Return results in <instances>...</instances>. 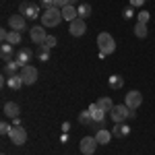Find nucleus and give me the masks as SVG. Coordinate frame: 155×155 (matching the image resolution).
Segmentation results:
<instances>
[{
    "instance_id": "obj_6",
    "label": "nucleus",
    "mask_w": 155,
    "mask_h": 155,
    "mask_svg": "<svg viewBox=\"0 0 155 155\" xmlns=\"http://www.w3.org/2000/svg\"><path fill=\"white\" fill-rule=\"evenodd\" d=\"M8 139H11V143H12V145L21 147V145L27 143V130H25L23 126H12L11 132H8Z\"/></svg>"
},
{
    "instance_id": "obj_5",
    "label": "nucleus",
    "mask_w": 155,
    "mask_h": 155,
    "mask_svg": "<svg viewBox=\"0 0 155 155\" xmlns=\"http://www.w3.org/2000/svg\"><path fill=\"white\" fill-rule=\"evenodd\" d=\"M128 112H130V107L126 106V104H118V106L112 107V112H110V118L114 124H118V122H124V120L128 118Z\"/></svg>"
},
{
    "instance_id": "obj_12",
    "label": "nucleus",
    "mask_w": 155,
    "mask_h": 155,
    "mask_svg": "<svg viewBox=\"0 0 155 155\" xmlns=\"http://www.w3.org/2000/svg\"><path fill=\"white\" fill-rule=\"evenodd\" d=\"M31 58H33V50H31V48L23 46V48L17 50V56H15V60H17V64H19L21 68H23V66H27Z\"/></svg>"
},
{
    "instance_id": "obj_19",
    "label": "nucleus",
    "mask_w": 155,
    "mask_h": 155,
    "mask_svg": "<svg viewBox=\"0 0 155 155\" xmlns=\"http://www.w3.org/2000/svg\"><path fill=\"white\" fill-rule=\"evenodd\" d=\"M19 71H21V66L17 64V60H11V62H4V68H2V72H4V77H12V74H19Z\"/></svg>"
},
{
    "instance_id": "obj_21",
    "label": "nucleus",
    "mask_w": 155,
    "mask_h": 155,
    "mask_svg": "<svg viewBox=\"0 0 155 155\" xmlns=\"http://www.w3.org/2000/svg\"><path fill=\"white\" fill-rule=\"evenodd\" d=\"M77 11H79V19H87V17H91V4L89 2H79V6H77Z\"/></svg>"
},
{
    "instance_id": "obj_23",
    "label": "nucleus",
    "mask_w": 155,
    "mask_h": 155,
    "mask_svg": "<svg viewBox=\"0 0 155 155\" xmlns=\"http://www.w3.org/2000/svg\"><path fill=\"white\" fill-rule=\"evenodd\" d=\"M21 39H23V33H19V31H8V37H6V41L12 44V46H19L21 44Z\"/></svg>"
},
{
    "instance_id": "obj_37",
    "label": "nucleus",
    "mask_w": 155,
    "mask_h": 155,
    "mask_svg": "<svg viewBox=\"0 0 155 155\" xmlns=\"http://www.w3.org/2000/svg\"><path fill=\"white\" fill-rule=\"evenodd\" d=\"M12 126H21V118H12Z\"/></svg>"
},
{
    "instance_id": "obj_34",
    "label": "nucleus",
    "mask_w": 155,
    "mask_h": 155,
    "mask_svg": "<svg viewBox=\"0 0 155 155\" xmlns=\"http://www.w3.org/2000/svg\"><path fill=\"white\" fill-rule=\"evenodd\" d=\"M6 37H8V29H2V31H0V39L6 41Z\"/></svg>"
},
{
    "instance_id": "obj_7",
    "label": "nucleus",
    "mask_w": 155,
    "mask_h": 155,
    "mask_svg": "<svg viewBox=\"0 0 155 155\" xmlns=\"http://www.w3.org/2000/svg\"><path fill=\"white\" fill-rule=\"evenodd\" d=\"M8 27H11L12 31H19V33H23V31H27V19H25L21 12H17V15H11V17H8Z\"/></svg>"
},
{
    "instance_id": "obj_16",
    "label": "nucleus",
    "mask_w": 155,
    "mask_h": 155,
    "mask_svg": "<svg viewBox=\"0 0 155 155\" xmlns=\"http://www.w3.org/2000/svg\"><path fill=\"white\" fill-rule=\"evenodd\" d=\"M4 116H6V118H19V116H21V107H19V104L6 101V104H4Z\"/></svg>"
},
{
    "instance_id": "obj_24",
    "label": "nucleus",
    "mask_w": 155,
    "mask_h": 155,
    "mask_svg": "<svg viewBox=\"0 0 155 155\" xmlns=\"http://www.w3.org/2000/svg\"><path fill=\"white\" fill-rule=\"evenodd\" d=\"M107 83H110V87H112V89H122V87H124V79H122L120 74H112Z\"/></svg>"
},
{
    "instance_id": "obj_8",
    "label": "nucleus",
    "mask_w": 155,
    "mask_h": 155,
    "mask_svg": "<svg viewBox=\"0 0 155 155\" xmlns=\"http://www.w3.org/2000/svg\"><path fill=\"white\" fill-rule=\"evenodd\" d=\"M97 139L95 137H83L81 139V143H79V149H81V153L83 155H93L97 149Z\"/></svg>"
},
{
    "instance_id": "obj_1",
    "label": "nucleus",
    "mask_w": 155,
    "mask_h": 155,
    "mask_svg": "<svg viewBox=\"0 0 155 155\" xmlns=\"http://www.w3.org/2000/svg\"><path fill=\"white\" fill-rule=\"evenodd\" d=\"M62 21H64V19H62V8L52 6V8H44V12H41V25L48 27V29L58 27Z\"/></svg>"
},
{
    "instance_id": "obj_31",
    "label": "nucleus",
    "mask_w": 155,
    "mask_h": 155,
    "mask_svg": "<svg viewBox=\"0 0 155 155\" xmlns=\"http://www.w3.org/2000/svg\"><path fill=\"white\" fill-rule=\"evenodd\" d=\"M68 4H71V0H56V2H54L56 8H64V6H68Z\"/></svg>"
},
{
    "instance_id": "obj_29",
    "label": "nucleus",
    "mask_w": 155,
    "mask_h": 155,
    "mask_svg": "<svg viewBox=\"0 0 155 155\" xmlns=\"http://www.w3.org/2000/svg\"><path fill=\"white\" fill-rule=\"evenodd\" d=\"M56 44H58V39H56L54 35H48V37H46V44H44V46L52 50V48H56Z\"/></svg>"
},
{
    "instance_id": "obj_30",
    "label": "nucleus",
    "mask_w": 155,
    "mask_h": 155,
    "mask_svg": "<svg viewBox=\"0 0 155 155\" xmlns=\"http://www.w3.org/2000/svg\"><path fill=\"white\" fill-rule=\"evenodd\" d=\"M122 17H124L126 21H128V19H132V17H134V11H132V6H126V8L122 11Z\"/></svg>"
},
{
    "instance_id": "obj_27",
    "label": "nucleus",
    "mask_w": 155,
    "mask_h": 155,
    "mask_svg": "<svg viewBox=\"0 0 155 155\" xmlns=\"http://www.w3.org/2000/svg\"><path fill=\"white\" fill-rule=\"evenodd\" d=\"M149 19H151V15L147 11H141V12H137V23H149Z\"/></svg>"
},
{
    "instance_id": "obj_18",
    "label": "nucleus",
    "mask_w": 155,
    "mask_h": 155,
    "mask_svg": "<svg viewBox=\"0 0 155 155\" xmlns=\"http://www.w3.org/2000/svg\"><path fill=\"white\" fill-rule=\"evenodd\" d=\"M6 79V87H11L12 91H17V89H21L23 87V79H21V74H12V77H4Z\"/></svg>"
},
{
    "instance_id": "obj_4",
    "label": "nucleus",
    "mask_w": 155,
    "mask_h": 155,
    "mask_svg": "<svg viewBox=\"0 0 155 155\" xmlns=\"http://www.w3.org/2000/svg\"><path fill=\"white\" fill-rule=\"evenodd\" d=\"M46 27L44 25H35V27H31L29 29V39H31V44H35V46H44L46 44Z\"/></svg>"
},
{
    "instance_id": "obj_38",
    "label": "nucleus",
    "mask_w": 155,
    "mask_h": 155,
    "mask_svg": "<svg viewBox=\"0 0 155 155\" xmlns=\"http://www.w3.org/2000/svg\"><path fill=\"white\" fill-rule=\"evenodd\" d=\"M79 2H87V0H79Z\"/></svg>"
},
{
    "instance_id": "obj_36",
    "label": "nucleus",
    "mask_w": 155,
    "mask_h": 155,
    "mask_svg": "<svg viewBox=\"0 0 155 155\" xmlns=\"http://www.w3.org/2000/svg\"><path fill=\"white\" fill-rule=\"evenodd\" d=\"M60 141L66 143V141H68V132H62V134H60Z\"/></svg>"
},
{
    "instance_id": "obj_25",
    "label": "nucleus",
    "mask_w": 155,
    "mask_h": 155,
    "mask_svg": "<svg viewBox=\"0 0 155 155\" xmlns=\"http://www.w3.org/2000/svg\"><path fill=\"white\" fill-rule=\"evenodd\" d=\"M147 33H149V29H147V25H145V23H137V25H134V35L139 37V39H145Z\"/></svg>"
},
{
    "instance_id": "obj_3",
    "label": "nucleus",
    "mask_w": 155,
    "mask_h": 155,
    "mask_svg": "<svg viewBox=\"0 0 155 155\" xmlns=\"http://www.w3.org/2000/svg\"><path fill=\"white\" fill-rule=\"evenodd\" d=\"M97 48L101 54H114L116 52V39L112 37V33H107V31H101L99 35H97Z\"/></svg>"
},
{
    "instance_id": "obj_9",
    "label": "nucleus",
    "mask_w": 155,
    "mask_h": 155,
    "mask_svg": "<svg viewBox=\"0 0 155 155\" xmlns=\"http://www.w3.org/2000/svg\"><path fill=\"white\" fill-rule=\"evenodd\" d=\"M19 74H21V79H23L25 85H33L37 81V68L35 66H31V64H27V66H23L21 71H19Z\"/></svg>"
},
{
    "instance_id": "obj_17",
    "label": "nucleus",
    "mask_w": 155,
    "mask_h": 155,
    "mask_svg": "<svg viewBox=\"0 0 155 155\" xmlns=\"http://www.w3.org/2000/svg\"><path fill=\"white\" fill-rule=\"evenodd\" d=\"M62 19L64 21H74V19H79V11H77V6L74 4H68V6H64L62 8Z\"/></svg>"
},
{
    "instance_id": "obj_22",
    "label": "nucleus",
    "mask_w": 155,
    "mask_h": 155,
    "mask_svg": "<svg viewBox=\"0 0 155 155\" xmlns=\"http://www.w3.org/2000/svg\"><path fill=\"white\" fill-rule=\"evenodd\" d=\"M95 104L101 107L104 112H107V114H110V112H112V107H114V104H112V99H110V97H99Z\"/></svg>"
},
{
    "instance_id": "obj_39",
    "label": "nucleus",
    "mask_w": 155,
    "mask_h": 155,
    "mask_svg": "<svg viewBox=\"0 0 155 155\" xmlns=\"http://www.w3.org/2000/svg\"><path fill=\"white\" fill-rule=\"evenodd\" d=\"M2 155H6V153H2Z\"/></svg>"
},
{
    "instance_id": "obj_26",
    "label": "nucleus",
    "mask_w": 155,
    "mask_h": 155,
    "mask_svg": "<svg viewBox=\"0 0 155 155\" xmlns=\"http://www.w3.org/2000/svg\"><path fill=\"white\" fill-rule=\"evenodd\" d=\"M37 58L41 60V62H48L50 60V48H46V46H37Z\"/></svg>"
},
{
    "instance_id": "obj_10",
    "label": "nucleus",
    "mask_w": 155,
    "mask_h": 155,
    "mask_svg": "<svg viewBox=\"0 0 155 155\" xmlns=\"http://www.w3.org/2000/svg\"><path fill=\"white\" fill-rule=\"evenodd\" d=\"M68 33L72 37H83L87 33V25H85V19H74L68 23Z\"/></svg>"
},
{
    "instance_id": "obj_13",
    "label": "nucleus",
    "mask_w": 155,
    "mask_h": 155,
    "mask_svg": "<svg viewBox=\"0 0 155 155\" xmlns=\"http://www.w3.org/2000/svg\"><path fill=\"white\" fill-rule=\"evenodd\" d=\"M15 56H17V52L12 48V44L2 41V46H0V58H2V62H11V60H15Z\"/></svg>"
},
{
    "instance_id": "obj_14",
    "label": "nucleus",
    "mask_w": 155,
    "mask_h": 155,
    "mask_svg": "<svg viewBox=\"0 0 155 155\" xmlns=\"http://www.w3.org/2000/svg\"><path fill=\"white\" fill-rule=\"evenodd\" d=\"M128 134H130V126H128L126 122H118V124L112 126V137H114V139H124V137H128Z\"/></svg>"
},
{
    "instance_id": "obj_11",
    "label": "nucleus",
    "mask_w": 155,
    "mask_h": 155,
    "mask_svg": "<svg viewBox=\"0 0 155 155\" xmlns=\"http://www.w3.org/2000/svg\"><path fill=\"white\" fill-rule=\"evenodd\" d=\"M124 104L130 107V110H137V107H141V104H143V95H141V91H137V89L128 91V93L124 95Z\"/></svg>"
},
{
    "instance_id": "obj_20",
    "label": "nucleus",
    "mask_w": 155,
    "mask_h": 155,
    "mask_svg": "<svg viewBox=\"0 0 155 155\" xmlns=\"http://www.w3.org/2000/svg\"><path fill=\"white\" fill-rule=\"evenodd\" d=\"M95 139L99 145H107L110 141H112V130H107V128H99V130L95 132Z\"/></svg>"
},
{
    "instance_id": "obj_15",
    "label": "nucleus",
    "mask_w": 155,
    "mask_h": 155,
    "mask_svg": "<svg viewBox=\"0 0 155 155\" xmlns=\"http://www.w3.org/2000/svg\"><path fill=\"white\" fill-rule=\"evenodd\" d=\"M79 122L83 126H87V128H97V124H95V120H93V116H91V112H89V107L83 110V112H79Z\"/></svg>"
},
{
    "instance_id": "obj_28",
    "label": "nucleus",
    "mask_w": 155,
    "mask_h": 155,
    "mask_svg": "<svg viewBox=\"0 0 155 155\" xmlns=\"http://www.w3.org/2000/svg\"><path fill=\"white\" fill-rule=\"evenodd\" d=\"M11 128H12V124H8V122H2V124H0V134H2V137H8Z\"/></svg>"
},
{
    "instance_id": "obj_33",
    "label": "nucleus",
    "mask_w": 155,
    "mask_h": 155,
    "mask_svg": "<svg viewBox=\"0 0 155 155\" xmlns=\"http://www.w3.org/2000/svg\"><path fill=\"white\" fill-rule=\"evenodd\" d=\"M54 2H56V0H41V6H44V8H52Z\"/></svg>"
},
{
    "instance_id": "obj_2",
    "label": "nucleus",
    "mask_w": 155,
    "mask_h": 155,
    "mask_svg": "<svg viewBox=\"0 0 155 155\" xmlns=\"http://www.w3.org/2000/svg\"><path fill=\"white\" fill-rule=\"evenodd\" d=\"M19 12L23 15L25 19L29 21H35V19H41V12H39V4L33 2V0H23L19 4Z\"/></svg>"
},
{
    "instance_id": "obj_35",
    "label": "nucleus",
    "mask_w": 155,
    "mask_h": 155,
    "mask_svg": "<svg viewBox=\"0 0 155 155\" xmlns=\"http://www.w3.org/2000/svg\"><path fill=\"white\" fill-rule=\"evenodd\" d=\"M71 130V122H62V132H68Z\"/></svg>"
},
{
    "instance_id": "obj_32",
    "label": "nucleus",
    "mask_w": 155,
    "mask_h": 155,
    "mask_svg": "<svg viewBox=\"0 0 155 155\" xmlns=\"http://www.w3.org/2000/svg\"><path fill=\"white\" fill-rule=\"evenodd\" d=\"M147 0H130V6L132 8H139V6H145Z\"/></svg>"
}]
</instances>
